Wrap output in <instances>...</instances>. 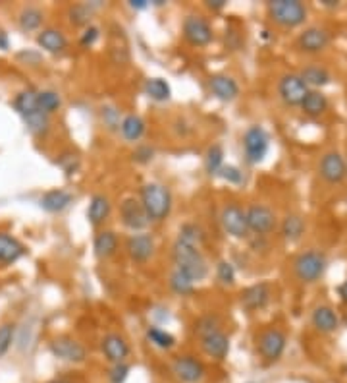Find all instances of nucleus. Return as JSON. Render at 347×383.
Instances as JSON below:
<instances>
[{
    "label": "nucleus",
    "instance_id": "nucleus-2",
    "mask_svg": "<svg viewBox=\"0 0 347 383\" xmlns=\"http://www.w3.org/2000/svg\"><path fill=\"white\" fill-rule=\"evenodd\" d=\"M139 201L143 204L149 219L156 221V223H160V221L168 217L174 206L172 192L164 184H158V182L143 184L141 190H139Z\"/></svg>",
    "mask_w": 347,
    "mask_h": 383
},
{
    "label": "nucleus",
    "instance_id": "nucleus-47",
    "mask_svg": "<svg viewBox=\"0 0 347 383\" xmlns=\"http://www.w3.org/2000/svg\"><path fill=\"white\" fill-rule=\"evenodd\" d=\"M132 372V366L128 362L112 364V368L108 370V382L110 383H125L128 375Z\"/></svg>",
    "mask_w": 347,
    "mask_h": 383
},
{
    "label": "nucleus",
    "instance_id": "nucleus-5",
    "mask_svg": "<svg viewBox=\"0 0 347 383\" xmlns=\"http://www.w3.org/2000/svg\"><path fill=\"white\" fill-rule=\"evenodd\" d=\"M182 33L184 39L191 47H206L215 39V32L211 21L206 20L201 14H189L185 16L184 23H182Z\"/></svg>",
    "mask_w": 347,
    "mask_h": 383
},
{
    "label": "nucleus",
    "instance_id": "nucleus-6",
    "mask_svg": "<svg viewBox=\"0 0 347 383\" xmlns=\"http://www.w3.org/2000/svg\"><path fill=\"white\" fill-rule=\"evenodd\" d=\"M270 147V138L263 126H249L243 134V151L249 165H259L265 161Z\"/></svg>",
    "mask_w": 347,
    "mask_h": 383
},
{
    "label": "nucleus",
    "instance_id": "nucleus-9",
    "mask_svg": "<svg viewBox=\"0 0 347 383\" xmlns=\"http://www.w3.org/2000/svg\"><path fill=\"white\" fill-rule=\"evenodd\" d=\"M49 351L54 358H58L62 362L83 364L87 360V349L83 347V342L73 339L70 335H60V337L52 339Z\"/></svg>",
    "mask_w": 347,
    "mask_h": 383
},
{
    "label": "nucleus",
    "instance_id": "nucleus-52",
    "mask_svg": "<svg viewBox=\"0 0 347 383\" xmlns=\"http://www.w3.org/2000/svg\"><path fill=\"white\" fill-rule=\"evenodd\" d=\"M130 6L133 10H145V8L151 6V2L149 0H130Z\"/></svg>",
    "mask_w": 347,
    "mask_h": 383
},
{
    "label": "nucleus",
    "instance_id": "nucleus-35",
    "mask_svg": "<svg viewBox=\"0 0 347 383\" xmlns=\"http://www.w3.org/2000/svg\"><path fill=\"white\" fill-rule=\"evenodd\" d=\"M23 122L27 126L31 134L37 135V138H43V135L49 134L51 130V116L49 114L41 113V111H35V113L23 116Z\"/></svg>",
    "mask_w": 347,
    "mask_h": 383
},
{
    "label": "nucleus",
    "instance_id": "nucleus-24",
    "mask_svg": "<svg viewBox=\"0 0 347 383\" xmlns=\"http://www.w3.org/2000/svg\"><path fill=\"white\" fill-rule=\"evenodd\" d=\"M73 196L68 192V190H62V188H56V190H49L45 196L41 197V209H45L47 213H62L64 209H68L72 206Z\"/></svg>",
    "mask_w": 347,
    "mask_h": 383
},
{
    "label": "nucleus",
    "instance_id": "nucleus-11",
    "mask_svg": "<svg viewBox=\"0 0 347 383\" xmlns=\"http://www.w3.org/2000/svg\"><path fill=\"white\" fill-rule=\"evenodd\" d=\"M246 219L249 232H255L259 237H266L270 234L278 225V217L270 208L261 206V204H253L246 209Z\"/></svg>",
    "mask_w": 347,
    "mask_h": 383
},
{
    "label": "nucleus",
    "instance_id": "nucleus-55",
    "mask_svg": "<svg viewBox=\"0 0 347 383\" xmlns=\"http://www.w3.org/2000/svg\"><path fill=\"white\" fill-rule=\"evenodd\" d=\"M47 383H80L72 380V377H54V380H49Z\"/></svg>",
    "mask_w": 347,
    "mask_h": 383
},
{
    "label": "nucleus",
    "instance_id": "nucleus-42",
    "mask_svg": "<svg viewBox=\"0 0 347 383\" xmlns=\"http://www.w3.org/2000/svg\"><path fill=\"white\" fill-rule=\"evenodd\" d=\"M216 329H220V318L216 314H206L195 323V333L199 335V339L208 335V333L216 331Z\"/></svg>",
    "mask_w": 347,
    "mask_h": 383
},
{
    "label": "nucleus",
    "instance_id": "nucleus-37",
    "mask_svg": "<svg viewBox=\"0 0 347 383\" xmlns=\"http://www.w3.org/2000/svg\"><path fill=\"white\" fill-rule=\"evenodd\" d=\"M224 166V147L220 144L211 145L204 155V168L211 176H216Z\"/></svg>",
    "mask_w": 347,
    "mask_h": 383
},
{
    "label": "nucleus",
    "instance_id": "nucleus-20",
    "mask_svg": "<svg viewBox=\"0 0 347 383\" xmlns=\"http://www.w3.org/2000/svg\"><path fill=\"white\" fill-rule=\"evenodd\" d=\"M208 89L222 103H232L239 95V83L232 76L226 74H215L208 78Z\"/></svg>",
    "mask_w": 347,
    "mask_h": 383
},
{
    "label": "nucleus",
    "instance_id": "nucleus-48",
    "mask_svg": "<svg viewBox=\"0 0 347 383\" xmlns=\"http://www.w3.org/2000/svg\"><path fill=\"white\" fill-rule=\"evenodd\" d=\"M218 176H220L222 180H226V182H230V184H241V182H243V173L234 165L222 166Z\"/></svg>",
    "mask_w": 347,
    "mask_h": 383
},
{
    "label": "nucleus",
    "instance_id": "nucleus-38",
    "mask_svg": "<svg viewBox=\"0 0 347 383\" xmlns=\"http://www.w3.org/2000/svg\"><path fill=\"white\" fill-rule=\"evenodd\" d=\"M14 109L18 111L21 118L27 116V114L39 111V105H37V91L33 89H27V91H21V94L16 95L14 99Z\"/></svg>",
    "mask_w": 347,
    "mask_h": 383
},
{
    "label": "nucleus",
    "instance_id": "nucleus-40",
    "mask_svg": "<svg viewBox=\"0 0 347 383\" xmlns=\"http://www.w3.org/2000/svg\"><path fill=\"white\" fill-rule=\"evenodd\" d=\"M170 289L178 296H189L195 292V283L187 275H184L182 271L174 270L172 275H170Z\"/></svg>",
    "mask_w": 347,
    "mask_h": 383
},
{
    "label": "nucleus",
    "instance_id": "nucleus-10",
    "mask_svg": "<svg viewBox=\"0 0 347 383\" xmlns=\"http://www.w3.org/2000/svg\"><path fill=\"white\" fill-rule=\"evenodd\" d=\"M120 219H122L123 227L130 228L133 234L143 232L151 223L143 204L137 197H123L122 204H120Z\"/></svg>",
    "mask_w": 347,
    "mask_h": 383
},
{
    "label": "nucleus",
    "instance_id": "nucleus-29",
    "mask_svg": "<svg viewBox=\"0 0 347 383\" xmlns=\"http://www.w3.org/2000/svg\"><path fill=\"white\" fill-rule=\"evenodd\" d=\"M147 132V124L139 114H128L120 122V134L125 142H139Z\"/></svg>",
    "mask_w": 347,
    "mask_h": 383
},
{
    "label": "nucleus",
    "instance_id": "nucleus-14",
    "mask_svg": "<svg viewBox=\"0 0 347 383\" xmlns=\"http://www.w3.org/2000/svg\"><path fill=\"white\" fill-rule=\"evenodd\" d=\"M108 54L110 61L116 66H128L132 61L130 54V43H128V35L123 32V28H120L118 23L110 25V35H108Z\"/></svg>",
    "mask_w": 347,
    "mask_h": 383
},
{
    "label": "nucleus",
    "instance_id": "nucleus-7",
    "mask_svg": "<svg viewBox=\"0 0 347 383\" xmlns=\"http://www.w3.org/2000/svg\"><path fill=\"white\" fill-rule=\"evenodd\" d=\"M170 372L180 383H201L206 375V368L203 360H199L193 354H182L172 360Z\"/></svg>",
    "mask_w": 347,
    "mask_h": 383
},
{
    "label": "nucleus",
    "instance_id": "nucleus-41",
    "mask_svg": "<svg viewBox=\"0 0 347 383\" xmlns=\"http://www.w3.org/2000/svg\"><path fill=\"white\" fill-rule=\"evenodd\" d=\"M37 105H39V111L51 116L52 113H56L62 107L60 95L52 89H45V91H37Z\"/></svg>",
    "mask_w": 347,
    "mask_h": 383
},
{
    "label": "nucleus",
    "instance_id": "nucleus-22",
    "mask_svg": "<svg viewBox=\"0 0 347 383\" xmlns=\"http://www.w3.org/2000/svg\"><path fill=\"white\" fill-rule=\"evenodd\" d=\"M37 45L43 51L51 52V54H60L68 49V37L56 28H47L37 35Z\"/></svg>",
    "mask_w": 347,
    "mask_h": 383
},
{
    "label": "nucleus",
    "instance_id": "nucleus-32",
    "mask_svg": "<svg viewBox=\"0 0 347 383\" xmlns=\"http://www.w3.org/2000/svg\"><path fill=\"white\" fill-rule=\"evenodd\" d=\"M45 21V12L37 6H25L23 10L20 12L18 16V23H20L21 32L29 33V32H37Z\"/></svg>",
    "mask_w": 347,
    "mask_h": 383
},
{
    "label": "nucleus",
    "instance_id": "nucleus-34",
    "mask_svg": "<svg viewBox=\"0 0 347 383\" xmlns=\"http://www.w3.org/2000/svg\"><path fill=\"white\" fill-rule=\"evenodd\" d=\"M145 337H147V341L151 342L153 347L160 349V351H170V349L176 347V337H174L172 333H168L166 329H163V327H158V325H151V327H147Z\"/></svg>",
    "mask_w": 347,
    "mask_h": 383
},
{
    "label": "nucleus",
    "instance_id": "nucleus-27",
    "mask_svg": "<svg viewBox=\"0 0 347 383\" xmlns=\"http://www.w3.org/2000/svg\"><path fill=\"white\" fill-rule=\"evenodd\" d=\"M311 321H313L315 329L320 333H334L339 327V318L330 306H317L313 310Z\"/></svg>",
    "mask_w": 347,
    "mask_h": 383
},
{
    "label": "nucleus",
    "instance_id": "nucleus-8",
    "mask_svg": "<svg viewBox=\"0 0 347 383\" xmlns=\"http://www.w3.org/2000/svg\"><path fill=\"white\" fill-rule=\"evenodd\" d=\"M287 344V337L286 333L276 329V327H270V329H265V331L259 335L256 339V349H259V354L263 356V360L266 364H274L282 358V354L286 351Z\"/></svg>",
    "mask_w": 347,
    "mask_h": 383
},
{
    "label": "nucleus",
    "instance_id": "nucleus-1",
    "mask_svg": "<svg viewBox=\"0 0 347 383\" xmlns=\"http://www.w3.org/2000/svg\"><path fill=\"white\" fill-rule=\"evenodd\" d=\"M172 259L176 270L182 271L193 283H199L208 275V263H206L201 248H195L191 244L176 240L172 246Z\"/></svg>",
    "mask_w": 347,
    "mask_h": 383
},
{
    "label": "nucleus",
    "instance_id": "nucleus-15",
    "mask_svg": "<svg viewBox=\"0 0 347 383\" xmlns=\"http://www.w3.org/2000/svg\"><path fill=\"white\" fill-rule=\"evenodd\" d=\"M318 173L322 176V180L328 184H339L347 176V163L337 151H328L326 155L320 159Z\"/></svg>",
    "mask_w": 347,
    "mask_h": 383
},
{
    "label": "nucleus",
    "instance_id": "nucleus-25",
    "mask_svg": "<svg viewBox=\"0 0 347 383\" xmlns=\"http://www.w3.org/2000/svg\"><path fill=\"white\" fill-rule=\"evenodd\" d=\"M110 211H112L110 199L104 194H95L89 201V208H87V219H89L93 227H101L102 223L108 219Z\"/></svg>",
    "mask_w": 347,
    "mask_h": 383
},
{
    "label": "nucleus",
    "instance_id": "nucleus-16",
    "mask_svg": "<svg viewBox=\"0 0 347 383\" xmlns=\"http://www.w3.org/2000/svg\"><path fill=\"white\" fill-rule=\"evenodd\" d=\"M101 351L110 364H122L130 358V344L118 333H106L101 341Z\"/></svg>",
    "mask_w": 347,
    "mask_h": 383
},
{
    "label": "nucleus",
    "instance_id": "nucleus-18",
    "mask_svg": "<svg viewBox=\"0 0 347 383\" xmlns=\"http://www.w3.org/2000/svg\"><path fill=\"white\" fill-rule=\"evenodd\" d=\"M201 349L208 358H213L216 362H224L230 352V337L222 329H216L201 337Z\"/></svg>",
    "mask_w": 347,
    "mask_h": 383
},
{
    "label": "nucleus",
    "instance_id": "nucleus-36",
    "mask_svg": "<svg viewBox=\"0 0 347 383\" xmlns=\"http://www.w3.org/2000/svg\"><path fill=\"white\" fill-rule=\"evenodd\" d=\"M282 234L289 242H296V240L301 239L305 234V219L301 217V215H296V213L287 215L282 221Z\"/></svg>",
    "mask_w": 347,
    "mask_h": 383
},
{
    "label": "nucleus",
    "instance_id": "nucleus-49",
    "mask_svg": "<svg viewBox=\"0 0 347 383\" xmlns=\"http://www.w3.org/2000/svg\"><path fill=\"white\" fill-rule=\"evenodd\" d=\"M133 161L139 163V165H147L154 159V149L151 145H137L135 151H133Z\"/></svg>",
    "mask_w": 347,
    "mask_h": 383
},
{
    "label": "nucleus",
    "instance_id": "nucleus-28",
    "mask_svg": "<svg viewBox=\"0 0 347 383\" xmlns=\"http://www.w3.org/2000/svg\"><path fill=\"white\" fill-rule=\"evenodd\" d=\"M93 250L99 259L112 258L118 252V234L114 230H101L93 240Z\"/></svg>",
    "mask_w": 347,
    "mask_h": 383
},
{
    "label": "nucleus",
    "instance_id": "nucleus-4",
    "mask_svg": "<svg viewBox=\"0 0 347 383\" xmlns=\"http://www.w3.org/2000/svg\"><path fill=\"white\" fill-rule=\"evenodd\" d=\"M328 259L322 252L318 250H307L303 254H299L294 261V273L301 283L311 285V283H317L324 271H326Z\"/></svg>",
    "mask_w": 347,
    "mask_h": 383
},
{
    "label": "nucleus",
    "instance_id": "nucleus-46",
    "mask_svg": "<svg viewBox=\"0 0 347 383\" xmlns=\"http://www.w3.org/2000/svg\"><path fill=\"white\" fill-rule=\"evenodd\" d=\"M14 335H16V327L12 323H2L0 325V358L10 351L12 342H14Z\"/></svg>",
    "mask_w": 347,
    "mask_h": 383
},
{
    "label": "nucleus",
    "instance_id": "nucleus-12",
    "mask_svg": "<svg viewBox=\"0 0 347 383\" xmlns=\"http://www.w3.org/2000/svg\"><path fill=\"white\" fill-rule=\"evenodd\" d=\"M311 89L307 87L305 82L299 78V74H284L280 78V83H278V94H280V99L287 105V107H299L303 103L305 95L309 94Z\"/></svg>",
    "mask_w": 347,
    "mask_h": 383
},
{
    "label": "nucleus",
    "instance_id": "nucleus-43",
    "mask_svg": "<svg viewBox=\"0 0 347 383\" xmlns=\"http://www.w3.org/2000/svg\"><path fill=\"white\" fill-rule=\"evenodd\" d=\"M101 118L108 130H120L122 116H120V111H118L116 107H112V105H104V107H101Z\"/></svg>",
    "mask_w": 347,
    "mask_h": 383
},
{
    "label": "nucleus",
    "instance_id": "nucleus-57",
    "mask_svg": "<svg viewBox=\"0 0 347 383\" xmlns=\"http://www.w3.org/2000/svg\"><path fill=\"white\" fill-rule=\"evenodd\" d=\"M346 163H347V161H346Z\"/></svg>",
    "mask_w": 347,
    "mask_h": 383
},
{
    "label": "nucleus",
    "instance_id": "nucleus-30",
    "mask_svg": "<svg viewBox=\"0 0 347 383\" xmlns=\"http://www.w3.org/2000/svg\"><path fill=\"white\" fill-rule=\"evenodd\" d=\"M299 78L305 82V85L311 89V87H315V89H318V87H322V85H326V83H330V80H332V76H330V72H328L324 66H318V64H309V66H305L301 72H299Z\"/></svg>",
    "mask_w": 347,
    "mask_h": 383
},
{
    "label": "nucleus",
    "instance_id": "nucleus-21",
    "mask_svg": "<svg viewBox=\"0 0 347 383\" xmlns=\"http://www.w3.org/2000/svg\"><path fill=\"white\" fill-rule=\"evenodd\" d=\"M125 250L130 254V258L137 263H145L153 258L154 254V239L147 232H135L125 242Z\"/></svg>",
    "mask_w": 347,
    "mask_h": 383
},
{
    "label": "nucleus",
    "instance_id": "nucleus-56",
    "mask_svg": "<svg viewBox=\"0 0 347 383\" xmlns=\"http://www.w3.org/2000/svg\"><path fill=\"white\" fill-rule=\"evenodd\" d=\"M322 4H324V6H328V8H336L337 0H322Z\"/></svg>",
    "mask_w": 347,
    "mask_h": 383
},
{
    "label": "nucleus",
    "instance_id": "nucleus-17",
    "mask_svg": "<svg viewBox=\"0 0 347 383\" xmlns=\"http://www.w3.org/2000/svg\"><path fill=\"white\" fill-rule=\"evenodd\" d=\"M330 45V33L324 28H307L305 32L299 33L297 37V47L299 51L307 54H317L322 52Z\"/></svg>",
    "mask_w": 347,
    "mask_h": 383
},
{
    "label": "nucleus",
    "instance_id": "nucleus-3",
    "mask_svg": "<svg viewBox=\"0 0 347 383\" xmlns=\"http://www.w3.org/2000/svg\"><path fill=\"white\" fill-rule=\"evenodd\" d=\"M270 20L282 28H299L307 21V6L299 0H272L266 4Z\"/></svg>",
    "mask_w": 347,
    "mask_h": 383
},
{
    "label": "nucleus",
    "instance_id": "nucleus-31",
    "mask_svg": "<svg viewBox=\"0 0 347 383\" xmlns=\"http://www.w3.org/2000/svg\"><path fill=\"white\" fill-rule=\"evenodd\" d=\"M301 111L307 114V116H320V114L326 113L328 109V99L326 95L322 94L320 89H311L309 94L305 95L303 103L299 105Z\"/></svg>",
    "mask_w": 347,
    "mask_h": 383
},
{
    "label": "nucleus",
    "instance_id": "nucleus-45",
    "mask_svg": "<svg viewBox=\"0 0 347 383\" xmlns=\"http://www.w3.org/2000/svg\"><path fill=\"white\" fill-rule=\"evenodd\" d=\"M216 279L220 281L222 285H234L235 283V270L228 259L218 261V265H216Z\"/></svg>",
    "mask_w": 347,
    "mask_h": 383
},
{
    "label": "nucleus",
    "instance_id": "nucleus-19",
    "mask_svg": "<svg viewBox=\"0 0 347 383\" xmlns=\"http://www.w3.org/2000/svg\"><path fill=\"white\" fill-rule=\"evenodd\" d=\"M270 296H272L270 285L268 283H256V285H251V287L241 290L239 300H241V306L247 311H259L268 306Z\"/></svg>",
    "mask_w": 347,
    "mask_h": 383
},
{
    "label": "nucleus",
    "instance_id": "nucleus-53",
    "mask_svg": "<svg viewBox=\"0 0 347 383\" xmlns=\"http://www.w3.org/2000/svg\"><path fill=\"white\" fill-rule=\"evenodd\" d=\"M10 49V39L4 32H0V51H8Z\"/></svg>",
    "mask_w": 347,
    "mask_h": 383
},
{
    "label": "nucleus",
    "instance_id": "nucleus-51",
    "mask_svg": "<svg viewBox=\"0 0 347 383\" xmlns=\"http://www.w3.org/2000/svg\"><path fill=\"white\" fill-rule=\"evenodd\" d=\"M204 6L211 8V10H222V8H226V0H206Z\"/></svg>",
    "mask_w": 347,
    "mask_h": 383
},
{
    "label": "nucleus",
    "instance_id": "nucleus-50",
    "mask_svg": "<svg viewBox=\"0 0 347 383\" xmlns=\"http://www.w3.org/2000/svg\"><path fill=\"white\" fill-rule=\"evenodd\" d=\"M99 37H101V30L97 25H89V28L83 30L82 37H80V45L83 49H89V47H93L95 43L99 41Z\"/></svg>",
    "mask_w": 347,
    "mask_h": 383
},
{
    "label": "nucleus",
    "instance_id": "nucleus-39",
    "mask_svg": "<svg viewBox=\"0 0 347 383\" xmlns=\"http://www.w3.org/2000/svg\"><path fill=\"white\" fill-rule=\"evenodd\" d=\"M204 239H206L204 230L199 225H195V223H185V225H182L180 237H178V240H182L185 244H191L195 248H201Z\"/></svg>",
    "mask_w": 347,
    "mask_h": 383
},
{
    "label": "nucleus",
    "instance_id": "nucleus-44",
    "mask_svg": "<svg viewBox=\"0 0 347 383\" xmlns=\"http://www.w3.org/2000/svg\"><path fill=\"white\" fill-rule=\"evenodd\" d=\"M56 165L60 166L62 171L66 173V176H73L77 171H80V157L73 155V153H62L58 159H56Z\"/></svg>",
    "mask_w": 347,
    "mask_h": 383
},
{
    "label": "nucleus",
    "instance_id": "nucleus-33",
    "mask_svg": "<svg viewBox=\"0 0 347 383\" xmlns=\"http://www.w3.org/2000/svg\"><path fill=\"white\" fill-rule=\"evenodd\" d=\"M143 91L149 99H153V101H156V103H164V101H168L170 95H172L170 85H168V82L163 80V78H149V80L145 82Z\"/></svg>",
    "mask_w": 347,
    "mask_h": 383
},
{
    "label": "nucleus",
    "instance_id": "nucleus-54",
    "mask_svg": "<svg viewBox=\"0 0 347 383\" xmlns=\"http://www.w3.org/2000/svg\"><path fill=\"white\" fill-rule=\"evenodd\" d=\"M337 292H339V298H342V302H346L347 304V281H344V283L339 285Z\"/></svg>",
    "mask_w": 347,
    "mask_h": 383
},
{
    "label": "nucleus",
    "instance_id": "nucleus-23",
    "mask_svg": "<svg viewBox=\"0 0 347 383\" xmlns=\"http://www.w3.org/2000/svg\"><path fill=\"white\" fill-rule=\"evenodd\" d=\"M102 2L95 0V2H77L68 8V20L72 25L75 28H89L91 25L93 16H95V10L101 8Z\"/></svg>",
    "mask_w": 347,
    "mask_h": 383
},
{
    "label": "nucleus",
    "instance_id": "nucleus-26",
    "mask_svg": "<svg viewBox=\"0 0 347 383\" xmlns=\"http://www.w3.org/2000/svg\"><path fill=\"white\" fill-rule=\"evenodd\" d=\"M23 256H25V246L21 244L20 240L14 239L12 234L0 232V263L10 265Z\"/></svg>",
    "mask_w": 347,
    "mask_h": 383
},
{
    "label": "nucleus",
    "instance_id": "nucleus-13",
    "mask_svg": "<svg viewBox=\"0 0 347 383\" xmlns=\"http://www.w3.org/2000/svg\"><path fill=\"white\" fill-rule=\"evenodd\" d=\"M220 223L222 228L234 239H247L249 237V227H247L246 211L237 204H228L222 213H220Z\"/></svg>",
    "mask_w": 347,
    "mask_h": 383
}]
</instances>
